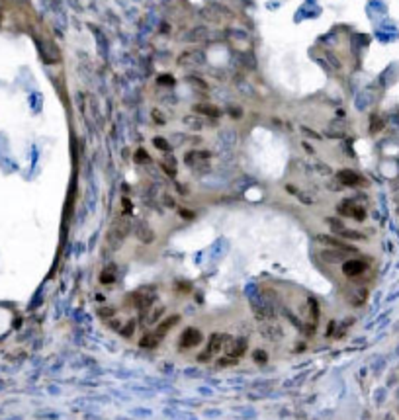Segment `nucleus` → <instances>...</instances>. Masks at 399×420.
Returning <instances> with one entry per match:
<instances>
[{
  "label": "nucleus",
  "instance_id": "f8f14e48",
  "mask_svg": "<svg viewBox=\"0 0 399 420\" xmlns=\"http://www.w3.org/2000/svg\"><path fill=\"white\" fill-rule=\"evenodd\" d=\"M194 112L200 114V116H209V118H219L221 116V110L217 106H211V104H196Z\"/></svg>",
  "mask_w": 399,
  "mask_h": 420
},
{
  "label": "nucleus",
  "instance_id": "0eeeda50",
  "mask_svg": "<svg viewBox=\"0 0 399 420\" xmlns=\"http://www.w3.org/2000/svg\"><path fill=\"white\" fill-rule=\"evenodd\" d=\"M348 254L350 252L340 250V248H327V250L321 252V258L325 262H329V264H344L348 260Z\"/></svg>",
  "mask_w": 399,
  "mask_h": 420
},
{
  "label": "nucleus",
  "instance_id": "20e7f679",
  "mask_svg": "<svg viewBox=\"0 0 399 420\" xmlns=\"http://www.w3.org/2000/svg\"><path fill=\"white\" fill-rule=\"evenodd\" d=\"M225 340H227V336H225V334H211V338H209V342H207L205 350L198 356V361H207V360H211L213 356L221 350V346H223V342H225Z\"/></svg>",
  "mask_w": 399,
  "mask_h": 420
},
{
  "label": "nucleus",
  "instance_id": "7ed1b4c3",
  "mask_svg": "<svg viewBox=\"0 0 399 420\" xmlns=\"http://www.w3.org/2000/svg\"><path fill=\"white\" fill-rule=\"evenodd\" d=\"M336 211H338V215H342V217H352V219H356V221H364L366 219L364 207H360L358 203H354V201H350V199L338 203V205H336Z\"/></svg>",
  "mask_w": 399,
  "mask_h": 420
},
{
  "label": "nucleus",
  "instance_id": "393cba45",
  "mask_svg": "<svg viewBox=\"0 0 399 420\" xmlns=\"http://www.w3.org/2000/svg\"><path fill=\"white\" fill-rule=\"evenodd\" d=\"M180 215H182V217H186V219H192V217H194V213H192V211H186V209H182V211H180Z\"/></svg>",
  "mask_w": 399,
  "mask_h": 420
},
{
  "label": "nucleus",
  "instance_id": "b1692460",
  "mask_svg": "<svg viewBox=\"0 0 399 420\" xmlns=\"http://www.w3.org/2000/svg\"><path fill=\"white\" fill-rule=\"evenodd\" d=\"M157 82H159V84H172L174 80H172V76H159Z\"/></svg>",
  "mask_w": 399,
  "mask_h": 420
},
{
  "label": "nucleus",
  "instance_id": "f257e3e1",
  "mask_svg": "<svg viewBox=\"0 0 399 420\" xmlns=\"http://www.w3.org/2000/svg\"><path fill=\"white\" fill-rule=\"evenodd\" d=\"M132 231V221L128 219V217H116L114 221H112V225L108 229V235H106V244L112 248V250H116V248H120V244L126 240V237H128V233Z\"/></svg>",
  "mask_w": 399,
  "mask_h": 420
},
{
  "label": "nucleus",
  "instance_id": "423d86ee",
  "mask_svg": "<svg viewBox=\"0 0 399 420\" xmlns=\"http://www.w3.org/2000/svg\"><path fill=\"white\" fill-rule=\"evenodd\" d=\"M133 231H135V237H137L143 244H151V242L155 240V231L149 227L147 221H137L135 227H133Z\"/></svg>",
  "mask_w": 399,
  "mask_h": 420
},
{
  "label": "nucleus",
  "instance_id": "f3484780",
  "mask_svg": "<svg viewBox=\"0 0 399 420\" xmlns=\"http://www.w3.org/2000/svg\"><path fill=\"white\" fill-rule=\"evenodd\" d=\"M153 145H155L159 151H163V153H168V151H170V143H168L166 139H163V137H155V139H153Z\"/></svg>",
  "mask_w": 399,
  "mask_h": 420
},
{
  "label": "nucleus",
  "instance_id": "6e6552de",
  "mask_svg": "<svg viewBox=\"0 0 399 420\" xmlns=\"http://www.w3.org/2000/svg\"><path fill=\"white\" fill-rule=\"evenodd\" d=\"M317 240H319V242H323V244H327V246H331V248L346 250V252H350V254H354V252H356V248L348 246L344 240H340V239H336V237H331V235H319V237H317Z\"/></svg>",
  "mask_w": 399,
  "mask_h": 420
},
{
  "label": "nucleus",
  "instance_id": "1a4fd4ad",
  "mask_svg": "<svg viewBox=\"0 0 399 420\" xmlns=\"http://www.w3.org/2000/svg\"><path fill=\"white\" fill-rule=\"evenodd\" d=\"M342 272L348 278H356V276H360V274L366 272V262H362V260H346L342 264Z\"/></svg>",
  "mask_w": 399,
  "mask_h": 420
},
{
  "label": "nucleus",
  "instance_id": "9b49d317",
  "mask_svg": "<svg viewBox=\"0 0 399 420\" xmlns=\"http://www.w3.org/2000/svg\"><path fill=\"white\" fill-rule=\"evenodd\" d=\"M211 155L207 153V151H190L186 157H184V161L186 164H190L192 168H196V170H201V161H207Z\"/></svg>",
  "mask_w": 399,
  "mask_h": 420
},
{
  "label": "nucleus",
  "instance_id": "5701e85b",
  "mask_svg": "<svg viewBox=\"0 0 399 420\" xmlns=\"http://www.w3.org/2000/svg\"><path fill=\"white\" fill-rule=\"evenodd\" d=\"M253 358H255V361L263 363V361H266V352H265V350H257V352L253 354Z\"/></svg>",
  "mask_w": 399,
  "mask_h": 420
},
{
  "label": "nucleus",
  "instance_id": "aec40b11",
  "mask_svg": "<svg viewBox=\"0 0 399 420\" xmlns=\"http://www.w3.org/2000/svg\"><path fill=\"white\" fill-rule=\"evenodd\" d=\"M135 162H139V164H149V162H151V157H149L143 149H139V151L135 153Z\"/></svg>",
  "mask_w": 399,
  "mask_h": 420
},
{
  "label": "nucleus",
  "instance_id": "9d476101",
  "mask_svg": "<svg viewBox=\"0 0 399 420\" xmlns=\"http://www.w3.org/2000/svg\"><path fill=\"white\" fill-rule=\"evenodd\" d=\"M201 342V332L196 328H186V332L180 338V346L182 348H194Z\"/></svg>",
  "mask_w": 399,
  "mask_h": 420
},
{
  "label": "nucleus",
  "instance_id": "a211bd4d",
  "mask_svg": "<svg viewBox=\"0 0 399 420\" xmlns=\"http://www.w3.org/2000/svg\"><path fill=\"white\" fill-rule=\"evenodd\" d=\"M327 225L332 229V233H340L342 229H346L344 223H342L340 219H334V217H329V219H327Z\"/></svg>",
  "mask_w": 399,
  "mask_h": 420
},
{
  "label": "nucleus",
  "instance_id": "4be33fe9",
  "mask_svg": "<svg viewBox=\"0 0 399 420\" xmlns=\"http://www.w3.org/2000/svg\"><path fill=\"white\" fill-rule=\"evenodd\" d=\"M133 328H135V321H132L128 326H122V330H120V332H122L124 336H128V338H130V336L133 334Z\"/></svg>",
  "mask_w": 399,
  "mask_h": 420
},
{
  "label": "nucleus",
  "instance_id": "dca6fc26",
  "mask_svg": "<svg viewBox=\"0 0 399 420\" xmlns=\"http://www.w3.org/2000/svg\"><path fill=\"white\" fill-rule=\"evenodd\" d=\"M116 282V268L114 266H110V268H106L102 274H100V284H104V286H112Z\"/></svg>",
  "mask_w": 399,
  "mask_h": 420
},
{
  "label": "nucleus",
  "instance_id": "f03ea898",
  "mask_svg": "<svg viewBox=\"0 0 399 420\" xmlns=\"http://www.w3.org/2000/svg\"><path fill=\"white\" fill-rule=\"evenodd\" d=\"M155 299H157V295H155V291L151 290V288L137 290L132 295L133 307H135V309H139V311H147V309H149V307L155 303Z\"/></svg>",
  "mask_w": 399,
  "mask_h": 420
},
{
  "label": "nucleus",
  "instance_id": "ddd939ff",
  "mask_svg": "<svg viewBox=\"0 0 399 420\" xmlns=\"http://www.w3.org/2000/svg\"><path fill=\"white\" fill-rule=\"evenodd\" d=\"M178 323H180V315H172V317H168V319H165L163 323L159 324L155 332H157V334H159V336L163 338L166 332H168V328H172L174 324H178Z\"/></svg>",
  "mask_w": 399,
  "mask_h": 420
},
{
  "label": "nucleus",
  "instance_id": "4468645a",
  "mask_svg": "<svg viewBox=\"0 0 399 420\" xmlns=\"http://www.w3.org/2000/svg\"><path fill=\"white\" fill-rule=\"evenodd\" d=\"M161 340H163V338H161L157 332H147V334L139 340V346H141V348H155Z\"/></svg>",
  "mask_w": 399,
  "mask_h": 420
},
{
  "label": "nucleus",
  "instance_id": "39448f33",
  "mask_svg": "<svg viewBox=\"0 0 399 420\" xmlns=\"http://www.w3.org/2000/svg\"><path fill=\"white\" fill-rule=\"evenodd\" d=\"M336 178H338V182H340L342 186H348V188H354V186H362V184H364V178H362L358 172L348 170V168L340 170V172L336 174Z\"/></svg>",
  "mask_w": 399,
  "mask_h": 420
},
{
  "label": "nucleus",
  "instance_id": "412c9836",
  "mask_svg": "<svg viewBox=\"0 0 399 420\" xmlns=\"http://www.w3.org/2000/svg\"><path fill=\"white\" fill-rule=\"evenodd\" d=\"M245 344H247V340H245V338L235 340V352H231V354H235V358H237V356H241L243 352H245Z\"/></svg>",
  "mask_w": 399,
  "mask_h": 420
},
{
  "label": "nucleus",
  "instance_id": "a878e982",
  "mask_svg": "<svg viewBox=\"0 0 399 420\" xmlns=\"http://www.w3.org/2000/svg\"><path fill=\"white\" fill-rule=\"evenodd\" d=\"M229 114L235 116V118H241V110L239 108H229Z\"/></svg>",
  "mask_w": 399,
  "mask_h": 420
},
{
  "label": "nucleus",
  "instance_id": "2eb2a0df",
  "mask_svg": "<svg viewBox=\"0 0 399 420\" xmlns=\"http://www.w3.org/2000/svg\"><path fill=\"white\" fill-rule=\"evenodd\" d=\"M163 313H165V309H163V307H159L157 311H151L149 315H145L141 321H143L145 326H153L155 323H159V321H161V315H163Z\"/></svg>",
  "mask_w": 399,
  "mask_h": 420
},
{
  "label": "nucleus",
  "instance_id": "6ab92c4d",
  "mask_svg": "<svg viewBox=\"0 0 399 420\" xmlns=\"http://www.w3.org/2000/svg\"><path fill=\"white\" fill-rule=\"evenodd\" d=\"M336 235H340V237H344V239H354V240H356V239H358V240H360V239H364L360 233L350 231V229H342V231H340V233H336Z\"/></svg>",
  "mask_w": 399,
  "mask_h": 420
}]
</instances>
